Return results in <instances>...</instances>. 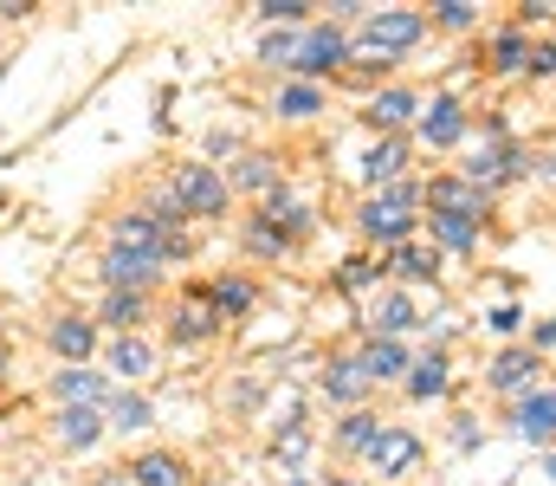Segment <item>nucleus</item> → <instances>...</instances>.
Returning <instances> with one entry per match:
<instances>
[{
    "label": "nucleus",
    "instance_id": "25",
    "mask_svg": "<svg viewBox=\"0 0 556 486\" xmlns=\"http://www.w3.org/2000/svg\"><path fill=\"white\" fill-rule=\"evenodd\" d=\"M337 441H343V448H363V454H369V448L382 441V428H376V415H363V409H356V415H350V422L337 428Z\"/></svg>",
    "mask_w": 556,
    "mask_h": 486
},
{
    "label": "nucleus",
    "instance_id": "16",
    "mask_svg": "<svg viewBox=\"0 0 556 486\" xmlns=\"http://www.w3.org/2000/svg\"><path fill=\"white\" fill-rule=\"evenodd\" d=\"M531 370H538V350H505V357L492 363V389H525Z\"/></svg>",
    "mask_w": 556,
    "mask_h": 486
},
{
    "label": "nucleus",
    "instance_id": "26",
    "mask_svg": "<svg viewBox=\"0 0 556 486\" xmlns=\"http://www.w3.org/2000/svg\"><path fill=\"white\" fill-rule=\"evenodd\" d=\"M104 319L117 324V337H130V324L142 319V292H111L104 299Z\"/></svg>",
    "mask_w": 556,
    "mask_h": 486
},
{
    "label": "nucleus",
    "instance_id": "9",
    "mask_svg": "<svg viewBox=\"0 0 556 486\" xmlns=\"http://www.w3.org/2000/svg\"><path fill=\"white\" fill-rule=\"evenodd\" d=\"M408 227H415V214L395 208V201H369L363 208V234L369 240H408Z\"/></svg>",
    "mask_w": 556,
    "mask_h": 486
},
{
    "label": "nucleus",
    "instance_id": "18",
    "mask_svg": "<svg viewBox=\"0 0 556 486\" xmlns=\"http://www.w3.org/2000/svg\"><path fill=\"white\" fill-rule=\"evenodd\" d=\"M376 337H402V331H408V324H415V306H408V299H402V292H389V299H376Z\"/></svg>",
    "mask_w": 556,
    "mask_h": 486
},
{
    "label": "nucleus",
    "instance_id": "40",
    "mask_svg": "<svg viewBox=\"0 0 556 486\" xmlns=\"http://www.w3.org/2000/svg\"><path fill=\"white\" fill-rule=\"evenodd\" d=\"M291 486H311V481H291Z\"/></svg>",
    "mask_w": 556,
    "mask_h": 486
},
{
    "label": "nucleus",
    "instance_id": "15",
    "mask_svg": "<svg viewBox=\"0 0 556 486\" xmlns=\"http://www.w3.org/2000/svg\"><path fill=\"white\" fill-rule=\"evenodd\" d=\"M91 344H98L91 319H59V324H52V350H59V357H72V363H78Z\"/></svg>",
    "mask_w": 556,
    "mask_h": 486
},
{
    "label": "nucleus",
    "instance_id": "35",
    "mask_svg": "<svg viewBox=\"0 0 556 486\" xmlns=\"http://www.w3.org/2000/svg\"><path fill=\"white\" fill-rule=\"evenodd\" d=\"M260 13H266V20H298V13H304V0H266Z\"/></svg>",
    "mask_w": 556,
    "mask_h": 486
},
{
    "label": "nucleus",
    "instance_id": "32",
    "mask_svg": "<svg viewBox=\"0 0 556 486\" xmlns=\"http://www.w3.org/2000/svg\"><path fill=\"white\" fill-rule=\"evenodd\" d=\"M260 59H273V65H291V59H298V39H291V33H273V39L260 46Z\"/></svg>",
    "mask_w": 556,
    "mask_h": 486
},
{
    "label": "nucleus",
    "instance_id": "23",
    "mask_svg": "<svg viewBox=\"0 0 556 486\" xmlns=\"http://www.w3.org/2000/svg\"><path fill=\"white\" fill-rule=\"evenodd\" d=\"M402 279H433V266H440V253H427V247H395V260H389Z\"/></svg>",
    "mask_w": 556,
    "mask_h": 486
},
{
    "label": "nucleus",
    "instance_id": "29",
    "mask_svg": "<svg viewBox=\"0 0 556 486\" xmlns=\"http://www.w3.org/2000/svg\"><path fill=\"white\" fill-rule=\"evenodd\" d=\"M111 428H149V402L142 396H111Z\"/></svg>",
    "mask_w": 556,
    "mask_h": 486
},
{
    "label": "nucleus",
    "instance_id": "36",
    "mask_svg": "<svg viewBox=\"0 0 556 486\" xmlns=\"http://www.w3.org/2000/svg\"><path fill=\"white\" fill-rule=\"evenodd\" d=\"M531 72H544V78H551V72H556V46H531Z\"/></svg>",
    "mask_w": 556,
    "mask_h": 486
},
{
    "label": "nucleus",
    "instance_id": "27",
    "mask_svg": "<svg viewBox=\"0 0 556 486\" xmlns=\"http://www.w3.org/2000/svg\"><path fill=\"white\" fill-rule=\"evenodd\" d=\"M408 389H415V396H440V389H446V357H440V350H433L427 363H415V376H408Z\"/></svg>",
    "mask_w": 556,
    "mask_h": 486
},
{
    "label": "nucleus",
    "instance_id": "2",
    "mask_svg": "<svg viewBox=\"0 0 556 486\" xmlns=\"http://www.w3.org/2000/svg\"><path fill=\"white\" fill-rule=\"evenodd\" d=\"M420 33H427V20L420 13H376L369 26H363V46L369 52H382V59H395V52H408Z\"/></svg>",
    "mask_w": 556,
    "mask_h": 486
},
{
    "label": "nucleus",
    "instance_id": "13",
    "mask_svg": "<svg viewBox=\"0 0 556 486\" xmlns=\"http://www.w3.org/2000/svg\"><path fill=\"white\" fill-rule=\"evenodd\" d=\"M98 435H104V415H98V409H65V415H59V441H65V448H91Z\"/></svg>",
    "mask_w": 556,
    "mask_h": 486
},
{
    "label": "nucleus",
    "instance_id": "7",
    "mask_svg": "<svg viewBox=\"0 0 556 486\" xmlns=\"http://www.w3.org/2000/svg\"><path fill=\"white\" fill-rule=\"evenodd\" d=\"M214 331V292H188L175 306V344H201Z\"/></svg>",
    "mask_w": 556,
    "mask_h": 486
},
{
    "label": "nucleus",
    "instance_id": "24",
    "mask_svg": "<svg viewBox=\"0 0 556 486\" xmlns=\"http://www.w3.org/2000/svg\"><path fill=\"white\" fill-rule=\"evenodd\" d=\"M492 65H498V72H518V65H531V39H525V33H498V46H492Z\"/></svg>",
    "mask_w": 556,
    "mask_h": 486
},
{
    "label": "nucleus",
    "instance_id": "41",
    "mask_svg": "<svg viewBox=\"0 0 556 486\" xmlns=\"http://www.w3.org/2000/svg\"><path fill=\"white\" fill-rule=\"evenodd\" d=\"M0 370H7V363H0Z\"/></svg>",
    "mask_w": 556,
    "mask_h": 486
},
{
    "label": "nucleus",
    "instance_id": "31",
    "mask_svg": "<svg viewBox=\"0 0 556 486\" xmlns=\"http://www.w3.org/2000/svg\"><path fill=\"white\" fill-rule=\"evenodd\" d=\"M240 182H247V188H273V182H278L273 157H247V162H240Z\"/></svg>",
    "mask_w": 556,
    "mask_h": 486
},
{
    "label": "nucleus",
    "instance_id": "10",
    "mask_svg": "<svg viewBox=\"0 0 556 486\" xmlns=\"http://www.w3.org/2000/svg\"><path fill=\"white\" fill-rule=\"evenodd\" d=\"M52 389H59V402H65V409H91V402H104V383H98L91 370H78V363H72V370H59V376H52Z\"/></svg>",
    "mask_w": 556,
    "mask_h": 486
},
{
    "label": "nucleus",
    "instance_id": "20",
    "mask_svg": "<svg viewBox=\"0 0 556 486\" xmlns=\"http://www.w3.org/2000/svg\"><path fill=\"white\" fill-rule=\"evenodd\" d=\"M408 111H415L408 91H382V98L369 104V124H376V130H395V124H408Z\"/></svg>",
    "mask_w": 556,
    "mask_h": 486
},
{
    "label": "nucleus",
    "instance_id": "5",
    "mask_svg": "<svg viewBox=\"0 0 556 486\" xmlns=\"http://www.w3.org/2000/svg\"><path fill=\"white\" fill-rule=\"evenodd\" d=\"M427 201H433V214H466V221H479V208H485V195H479L466 175H440V182L427 188Z\"/></svg>",
    "mask_w": 556,
    "mask_h": 486
},
{
    "label": "nucleus",
    "instance_id": "33",
    "mask_svg": "<svg viewBox=\"0 0 556 486\" xmlns=\"http://www.w3.org/2000/svg\"><path fill=\"white\" fill-rule=\"evenodd\" d=\"M376 273H382L376 260H343V286H350V292H356V286H369Z\"/></svg>",
    "mask_w": 556,
    "mask_h": 486
},
{
    "label": "nucleus",
    "instance_id": "21",
    "mask_svg": "<svg viewBox=\"0 0 556 486\" xmlns=\"http://www.w3.org/2000/svg\"><path fill=\"white\" fill-rule=\"evenodd\" d=\"M278 111H285V117H311V111H324V91L298 78V85H285V91H278Z\"/></svg>",
    "mask_w": 556,
    "mask_h": 486
},
{
    "label": "nucleus",
    "instance_id": "14",
    "mask_svg": "<svg viewBox=\"0 0 556 486\" xmlns=\"http://www.w3.org/2000/svg\"><path fill=\"white\" fill-rule=\"evenodd\" d=\"M104 363H111L117 376H149V363H155V350H149L142 337H117V344L104 350Z\"/></svg>",
    "mask_w": 556,
    "mask_h": 486
},
{
    "label": "nucleus",
    "instance_id": "3",
    "mask_svg": "<svg viewBox=\"0 0 556 486\" xmlns=\"http://www.w3.org/2000/svg\"><path fill=\"white\" fill-rule=\"evenodd\" d=\"M343 59H350V39H343L337 26H317V33H304V39H298L291 72H337Z\"/></svg>",
    "mask_w": 556,
    "mask_h": 486
},
{
    "label": "nucleus",
    "instance_id": "11",
    "mask_svg": "<svg viewBox=\"0 0 556 486\" xmlns=\"http://www.w3.org/2000/svg\"><path fill=\"white\" fill-rule=\"evenodd\" d=\"M104 279H111L117 292H142V286L155 279V260H142V253H117V247H111V260H104Z\"/></svg>",
    "mask_w": 556,
    "mask_h": 486
},
{
    "label": "nucleus",
    "instance_id": "6",
    "mask_svg": "<svg viewBox=\"0 0 556 486\" xmlns=\"http://www.w3.org/2000/svg\"><path fill=\"white\" fill-rule=\"evenodd\" d=\"M356 363H363V376H369V383H389V376H402V370H408V350H402V337H369V350H363Z\"/></svg>",
    "mask_w": 556,
    "mask_h": 486
},
{
    "label": "nucleus",
    "instance_id": "38",
    "mask_svg": "<svg viewBox=\"0 0 556 486\" xmlns=\"http://www.w3.org/2000/svg\"><path fill=\"white\" fill-rule=\"evenodd\" d=\"M531 350H556V319L538 324V337H531Z\"/></svg>",
    "mask_w": 556,
    "mask_h": 486
},
{
    "label": "nucleus",
    "instance_id": "28",
    "mask_svg": "<svg viewBox=\"0 0 556 486\" xmlns=\"http://www.w3.org/2000/svg\"><path fill=\"white\" fill-rule=\"evenodd\" d=\"M402 144H382V150H369V162H363V169H369V182H376V188H382V182H395V175H402Z\"/></svg>",
    "mask_w": 556,
    "mask_h": 486
},
{
    "label": "nucleus",
    "instance_id": "30",
    "mask_svg": "<svg viewBox=\"0 0 556 486\" xmlns=\"http://www.w3.org/2000/svg\"><path fill=\"white\" fill-rule=\"evenodd\" d=\"M247 306H253V286H247V279H220V286H214V312H220V319H227V312H247Z\"/></svg>",
    "mask_w": 556,
    "mask_h": 486
},
{
    "label": "nucleus",
    "instance_id": "22",
    "mask_svg": "<svg viewBox=\"0 0 556 486\" xmlns=\"http://www.w3.org/2000/svg\"><path fill=\"white\" fill-rule=\"evenodd\" d=\"M433 240H440V247H472V240H479V221H466V214H433Z\"/></svg>",
    "mask_w": 556,
    "mask_h": 486
},
{
    "label": "nucleus",
    "instance_id": "19",
    "mask_svg": "<svg viewBox=\"0 0 556 486\" xmlns=\"http://www.w3.org/2000/svg\"><path fill=\"white\" fill-rule=\"evenodd\" d=\"M137 481L142 486H188V468L175 454H142L137 461Z\"/></svg>",
    "mask_w": 556,
    "mask_h": 486
},
{
    "label": "nucleus",
    "instance_id": "8",
    "mask_svg": "<svg viewBox=\"0 0 556 486\" xmlns=\"http://www.w3.org/2000/svg\"><path fill=\"white\" fill-rule=\"evenodd\" d=\"M420 137H427L433 150H446V144H459V137H466V111H459L453 98H440V104H433V111L420 117Z\"/></svg>",
    "mask_w": 556,
    "mask_h": 486
},
{
    "label": "nucleus",
    "instance_id": "39",
    "mask_svg": "<svg viewBox=\"0 0 556 486\" xmlns=\"http://www.w3.org/2000/svg\"><path fill=\"white\" fill-rule=\"evenodd\" d=\"M551 481H556V454H551Z\"/></svg>",
    "mask_w": 556,
    "mask_h": 486
},
{
    "label": "nucleus",
    "instance_id": "4",
    "mask_svg": "<svg viewBox=\"0 0 556 486\" xmlns=\"http://www.w3.org/2000/svg\"><path fill=\"white\" fill-rule=\"evenodd\" d=\"M415 461H420V441L408 428H382V441L369 448V468L376 474H415Z\"/></svg>",
    "mask_w": 556,
    "mask_h": 486
},
{
    "label": "nucleus",
    "instance_id": "12",
    "mask_svg": "<svg viewBox=\"0 0 556 486\" xmlns=\"http://www.w3.org/2000/svg\"><path fill=\"white\" fill-rule=\"evenodd\" d=\"M518 435L525 441H556V396H525L518 402Z\"/></svg>",
    "mask_w": 556,
    "mask_h": 486
},
{
    "label": "nucleus",
    "instance_id": "17",
    "mask_svg": "<svg viewBox=\"0 0 556 486\" xmlns=\"http://www.w3.org/2000/svg\"><path fill=\"white\" fill-rule=\"evenodd\" d=\"M324 389H330L337 402H356V396L369 389V376H363V363H356V357H343V363H330V370H324Z\"/></svg>",
    "mask_w": 556,
    "mask_h": 486
},
{
    "label": "nucleus",
    "instance_id": "37",
    "mask_svg": "<svg viewBox=\"0 0 556 486\" xmlns=\"http://www.w3.org/2000/svg\"><path fill=\"white\" fill-rule=\"evenodd\" d=\"M518 319H525L518 306H498V312H492V331H518Z\"/></svg>",
    "mask_w": 556,
    "mask_h": 486
},
{
    "label": "nucleus",
    "instance_id": "34",
    "mask_svg": "<svg viewBox=\"0 0 556 486\" xmlns=\"http://www.w3.org/2000/svg\"><path fill=\"white\" fill-rule=\"evenodd\" d=\"M440 26H472V7L466 0H440Z\"/></svg>",
    "mask_w": 556,
    "mask_h": 486
},
{
    "label": "nucleus",
    "instance_id": "1",
    "mask_svg": "<svg viewBox=\"0 0 556 486\" xmlns=\"http://www.w3.org/2000/svg\"><path fill=\"white\" fill-rule=\"evenodd\" d=\"M220 208H227V182L207 162L175 169V214H220Z\"/></svg>",
    "mask_w": 556,
    "mask_h": 486
}]
</instances>
